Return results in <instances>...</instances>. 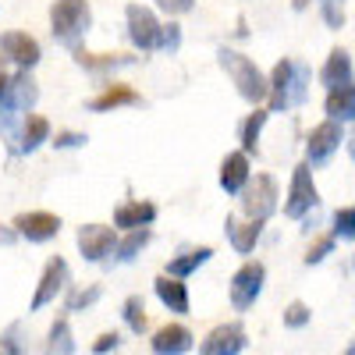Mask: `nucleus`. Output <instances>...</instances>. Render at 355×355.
I'll return each mask as SVG.
<instances>
[{
    "label": "nucleus",
    "mask_w": 355,
    "mask_h": 355,
    "mask_svg": "<svg viewBox=\"0 0 355 355\" xmlns=\"http://www.w3.org/2000/svg\"><path fill=\"white\" fill-rule=\"evenodd\" d=\"M266 96L274 110H291L309 96V68L302 61H277L270 82H266Z\"/></svg>",
    "instance_id": "f257e3e1"
},
{
    "label": "nucleus",
    "mask_w": 355,
    "mask_h": 355,
    "mask_svg": "<svg viewBox=\"0 0 355 355\" xmlns=\"http://www.w3.org/2000/svg\"><path fill=\"white\" fill-rule=\"evenodd\" d=\"M50 25H53V40L64 46H78V40L89 33L93 25V11L85 0H53L50 4Z\"/></svg>",
    "instance_id": "f03ea898"
},
{
    "label": "nucleus",
    "mask_w": 355,
    "mask_h": 355,
    "mask_svg": "<svg viewBox=\"0 0 355 355\" xmlns=\"http://www.w3.org/2000/svg\"><path fill=\"white\" fill-rule=\"evenodd\" d=\"M217 61H220V68L231 75V82H234V89H239L242 100H249V103H263V100H266V78H263V71L256 68V61H249V57L234 53V50H227V46L217 50Z\"/></svg>",
    "instance_id": "7ed1b4c3"
},
{
    "label": "nucleus",
    "mask_w": 355,
    "mask_h": 355,
    "mask_svg": "<svg viewBox=\"0 0 355 355\" xmlns=\"http://www.w3.org/2000/svg\"><path fill=\"white\" fill-rule=\"evenodd\" d=\"M239 196H242V214L249 220H266L277 210V182L270 174L245 178V185L239 189Z\"/></svg>",
    "instance_id": "20e7f679"
},
{
    "label": "nucleus",
    "mask_w": 355,
    "mask_h": 355,
    "mask_svg": "<svg viewBox=\"0 0 355 355\" xmlns=\"http://www.w3.org/2000/svg\"><path fill=\"white\" fill-rule=\"evenodd\" d=\"M316 202H320V192L313 185V171H309V164H299L291 171V189H288V199H284V217L302 220Z\"/></svg>",
    "instance_id": "39448f33"
},
{
    "label": "nucleus",
    "mask_w": 355,
    "mask_h": 355,
    "mask_svg": "<svg viewBox=\"0 0 355 355\" xmlns=\"http://www.w3.org/2000/svg\"><path fill=\"white\" fill-rule=\"evenodd\" d=\"M263 281H266L263 263H245V266H239V274L231 277V306L239 309V313H245L249 306H256L259 291H263Z\"/></svg>",
    "instance_id": "423d86ee"
},
{
    "label": "nucleus",
    "mask_w": 355,
    "mask_h": 355,
    "mask_svg": "<svg viewBox=\"0 0 355 355\" xmlns=\"http://www.w3.org/2000/svg\"><path fill=\"white\" fill-rule=\"evenodd\" d=\"M125 18H128V40L142 53L157 50V43H160V21H157V15L150 8H142V4H128Z\"/></svg>",
    "instance_id": "0eeeda50"
},
{
    "label": "nucleus",
    "mask_w": 355,
    "mask_h": 355,
    "mask_svg": "<svg viewBox=\"0 0 355 355\" xmlns=\"http://www.w3.org/2000/svg\"><path fill=\"white\" fill-rule=\"evenodd\" d=\"M40 100V89L33 82L28 71H18V75H8L4 89H0V107H11V110H33Z\"/></svg>",
    "instance_id": "6e6552de"
},
{
    "label": "nucleus",
    "mask_w": 355,
    "mask_h": 355,
    "mask_svg": "<svg viewBox=\"0 0 355 355\" xmlns=\"http://www.w3.org/2000/svg\"><path fill=\"white\" fill-rule=\"evenodd\" d=\"M245 345H249V338H245L242 323H220V327L206 334V341L199 348H202V355H239V352H245Z\"/></svg>",
    "instance_id": "1a4fd4ad"
},
{
    "label": "nucleus",
    "mask_w": 355,
    "mask_h": 355,
    "mask_svg": "<svg viewBox=\"0 0 355 355\" xmlns=\"http://www.w3.org/2000/svg\"><path fill=\"white\" fill-rule=\"evenodd\" d=\"M57 231H61V217L46 210H28L15 217V234H21L28 242H50Z\"/></svg>",
    "instance_id": "9d476101"
},
{
    "label": "nucleus",
    "mask_w": 355,
    "mask_h": 355,
    "mask_svg": "<svg viewBox=\"0 0 355 355\" xmlns=\"http://www.w3.org/2000/svg\"><path fill=\"white\" fill-rule=\"evenodd\" d=\"M114 242H117V231L107 227V224H85L78 227V249L89 263H100L103 256L114 252Z\"/></svg>",
    "instance_id": "9b49d317"
},
{
    "label": "nucleus",
    "mask_w": 355,
    "mask_h": 355,
    "mask_svg": "<svg viewBox=\"0 0 355 355\" xmlns=\"http://www.w3.org/2000/svg\"><path fill=\"white\" fill-rule=\"evenodd\" d=\"M338 146H341V128H338V121L331 117V121L316 125V128H313V135H309V142H306L309 164H313V167L327 164V160L334 157V150H338Z\"/></svg>",
    "instance_id": "f8f14e48"
},
{
    "label": "nucleus",
    "mask_w": 355,
    "mask_h": 355,
    "mask_svg": "<svg viewBox=\"0 0 355 355\" xmlns=\"http://www.w3.org/2000/svg\"><path fill=\"white\" fill-rule=\"evenodd\" d=\"M0 53L11 57L18 68H36L40 57H43L40 43L28 36V33H4V36H0Z\"/></svg>",
    "instance_id": "ddd939ff"
},
{
    "label": "nucleus",
    "mask_w": 355,
    "mask_h": 355,
    "mask_svg": "<svg viewBox=\"0 0 355 355\" xmlns=\"http://www.w3.org/2000/svg\"><path fill=\"white\" fill-rule=\"evenodd\" d=\"M64 284H68V263H64L61 256H53V259L46 263L43 277H40L36 295H33V309H43L46 302H53V299H57V291H61Z\"/></svg>",
    "instance_id": "4468645a"
},
{
    "label": "nucleus",
    "mask_w": 355,
    "mask_h": 355,
    "mask_svg": "<svg viewBox=\"0 0 355 355\" xmlns=\"http://www.w3.org/2000/svg\"><path fill=\"white\" fill-rule=\"evenodd\" d=\"M150 348L157 355H185L192 348V334H189V327H182V323H167V327H160L153 334Z\"/></svg>",
    "instance_id": "2eb2a0df"
},
{
    "label": "nucleus",
    "mask_w": 355,
    "mask_h": 355,
    "mask_svg": "<svg viewBox=\"0 0 355 355\" xmlns=\"http://www.w3.org/2000/svg\"><path fill=\"white\" fill-rule=\"evenodd\" d=\"M157 220V206L153 202H146V199H135V202H121L114 210V224L117 227H150Z\"/></svg>",
    "instance_id": "dca6fc26"
},
{
    "label": "nucleus",
    "mask_w": 355,
    "mask_h": 355,
    "mask_svg": "<svg viewBox=\"0 0 355 355\" xmlns=\"http://www.w3.org/2000/svg\"><path fill=\"white\" fill-rule=\"evenodd\" d=\"M245 178H249V153H227L220 164V189L227 196H239Z\"/></svg>",
    "instance_id": "f3484780"
},
{
    "label": "nucleus",
    "mask_w": 355,
    "mask_h": 355,
    "mask_svg": "<svg viewBox=\"0 0 355 355\" xmlns=\"http://www.w3.org/2000/svg\"><path fill=\"white\" fill-rule=\"evenodd\" d=\"M153 284H157V299H160L171 313H189V291H185L182 277L164 274V277H157Z\"/></svg>",
    "instance_id": "a211bd4d"
},
{
    "label": "nucleus",
    "mask_w": 355,
    "mask_h": 355,
    "mask_svg": "<svg viewBox=\"0 0 355 355\" xmlns=\"http://www.w3.org/2000/svg\"><path fill=\"white\" fill-rule=\"evenodd\" d=\"M320 82L327 89H338V85H352V53L348 50H334L327 57V64L320 71Z\"/></svg>",
    "instance_id": "6ab92c4d"
},
{
    "label": "nucleus",
    "mask_w": 355,
    "mask_h": 355,
    "mask_svg": "<svg viewBox=\"0 0 355 355\" xmlns=\"http://www.w3.org/2000/svg\"><path fill=\"white\" fill-rule=\"evenodd\" d=\"M224 231H227V239L231 245L239 249V252H252L256 239H259V231H263V220H249V224H239L234 217L224 220Z\"/></svg>",
    "instance_id": "aec40b11"
},
{
    "label": "nucleus",
    "mask_w": 355,
    "mask_h": 355,
    "mask_svg": "<svg viewBox=\"0 0 355 355\" xmlns=\"http://www.w3.org/2000/svg\"><path fill=\"white\" fill-rule=\"evenodd\" d=\"M75 50V61L85 68V71H110V68H121V64H132L128 53H89L82 46H71Z\"/></svg>",
    "instance_id": "412c9836"
},
{
    "label": "nucleus",
    "mask_w": 355,
    "mask_h": 355,
    "mask_svg": "<svg viewBox=\"0 0 355 355\" xmlns=\"http://www.w3.org/2000/svg\"><path fill=\"white\" fill-rule=\"evenodd\" d=\"M46 135H50V121H46V117L28 114L25 125H21V132H18V150H21V153H33L40 142H46Z\"/></svg>",
    "instance_id": "4be33fe9"
},
{
    "label": "nucleus",
    "mask_w": 355,
    "mask_h": 355,
    "mask_svg": "<svg viewBox=\"0 0 355 355\" xmlns=\"http://www.w3.org/2000/svg\"><path fill=\"white\" fill-rule=\"evenodd\" d=\"M327 117H334V121H352L355 117V89L352 85H338L327 93Z\"/></svg>",
    "instance_id": "5701e85b"
},
{
    "label": "nucleus",
    "mask_w": 355,
    "mask_h": 355,
    "mask_svg": "<svg viewBox=\"0 0 355 355\" xmlns=\"http://www.w3.org/2000/svg\"><path fill=\"white\" fill-rule=\"evenodd\" d=\"M214 256V249L210 245H202V249H192V252H185V256H174L171 263H167V274L171 277H189L192 270H199V266Z\"/></svg>",
    "instance_id": "b1692460"
},
{
    "label": "nucleus",
    "mask_w": 355,
    "mask_h": 355,
    "mask_svg": "<svg viewBox=\"0 0 355 355\" xmlns=\"http://www.w3.org/2000/svg\"><path fill=\"white\" fill-rule=\"evenodd\" d=\"M150 239H153V231H150V227H132V234H128L125 242H114L117 259H121V263H132L146 245H150Z\"/></svg>",
    "instance_id": "393cba45"
},
{
    "label": "nucleus",
    "mask_w": 355,
    "mask_h": 355,
    "mask_svg": "<svg viewBox=\"0 0 355 355\" xmlns=\"http://www.w3.org/2000/svg\"><path fill=\"white\" fill-rule=\"evenodd\" d=\"M125 103H139V93L128 89V85H110L89 107H93V110H110V107H125Z\"/></svg>",
    "instance_id": "a878e982"
},
{
    "label": "nucleus",
    "mask_w": 355,
    "mask_h": 355,
    "mask_svg": "<svg viewBox=\"0 0 355 355\" xmlns=\"http://www.w3.org/2000/svg\"><path fill=\"white\" fill-rule=\"evenodd\" d=\"M266 125V110H252L242 125V153H256L259 150V132Z\"/></svg>",
    "instance_id": "bb28decb"
},
{
    "label": "nucleus",
    "mask_w": 355,
    "mask_h": 355,
    "mask_svg": "<svg viewBox=\"0 0 355 355\" xmlns=\"http://www.w3.org/2000/svg\"><path fill=\"white\" fill-rule=\"evenodd\" d=\"M46 352H61V355H71V352H75V341H71V327H68V320H57V323H53L50 341H46Z\"/></svg>",
    "instance_id": "cd10ccee"
},
{
    "label": "nucleus",
    "mask_w": 355,
    "mask_h": 355,
    "mask_svg": "<svg viewBox=\"0 0 355 355\" xmlns=\"http://www.w3.org/2000/svg\"><path fill=\"white\" fill-rule=\"evenodd\" d=\"M125 323L135 334L146 331V302H142V295H128L125 299Z\"/></svg>",
    "instance_id": "c85d7f7f"
},
{
    "label": "nucleus",
    "mask_w": 355,
    "mask_h": 355,
    "mask_svg": "<svg viewBox=\"0 0 355 355\" xmlns=\"http://www.w3.org/2000/svg\"><path fill=\"white\" fill-rule=\"evenodd\" d=\"M334 239H345V242L355 239V210L352 206H341L334 214Z\"/></svg>",
    "instance_id": "c756f323"
},
{
    "label": "nucleus",
    "mask_w": 355,
    "mask_h": 355,
    "mask_svg": "<svg viewBox=\"0 0 355 355\" xmlns=\"http://www.w3.org/2000/svg\"><path fill=\"white\" fill-rule=\"evenodd\" d=\"M178 46H182V25H160V43L157 50H167V53H178Z\"/></svg>",
    "instance_id": "7c9ffc66"
},
{
    "label": "nucleus",
    "mask_w": 355,
    "mask_h": 355,
    "mask_svg": "<svg viewBox=\"0 0 355 355\" xmlns=\"http://www.w3.org/2000/svg\"><path fill=\"white\" fill-rule=\"evenodd\" d=\"M306 323H309V306H306V302H291V306L284 309V327L299 331V327H306Z\"/></svg>",
    "instance_id": "2f4dec72"
},
{
    "label": "nucleus",
    "mask_w": 355,
    "mask_h": 355,
    "mask_svg": "<svg viewBox=\"0 0 355 355\" xmlns=\"http://www.w3.org/2000/svg\"><path fill=\"white\" fill-rule=\"evenodd\" d=\"M320 4H323V21L331 28L345 25V0H320Z\"/></svg>",
    "instance_id": "473e14b6"
},
{
    "label": "nucleus",
    "mask_w": 355,
    "mask_h": 355,
    "mask_svg": "<svg viewBox=\"0 0 355 355\" xmlns=\"http://www.w3.org/2000/svg\"><path fill=\"white\" fill-rule=\"evenodd\" d=\"M100 299V288H89V291H75L71 299H68V313H78V309H85V306H93Z\"/></svg>",
    "instance_id": "72a5a7b5"
},
{
    "label": "nucleus",
    "mask_w": 355,
    "mask_h": 355,
    "mask_svg": "<svg viewBox=\"0 0 355 355\" xmlns=\"http://www.w3.org/2000/svg\"><path fill=\"white\" fill-rule=\"evenodd\" d=\"M117 348H121V334H117V331H107V334H100V338L93 341V352H96V355L117 352Z\"/></svg>",
    "instance_id": "f704fd0d"
},
{
    "label": "nucleus",
    "mask_w": 355,
    "mask_h": 355,
    "mask_svg": "<svg viewBox=\"0 0 355 355\" xmlns=\"http://www.w3.org/2000/svg\"><path fill=\"white\" fill-rule=\"evenodd\" d=\"M331 249H334V234H327V239H320V242H316V245L306 252V263H309V266H313V263H320V259L327 256Z\"/></svg>",
    "instance_id": "c9c22d12"
},
{
    "label": "nucleus",
    "mask_w": 355,
    "mask_h": 355,
    "mask_svg": "<svg viewBox=\"0 0 355 355\" xmlns=\"http://www.w3.org/2000/svg\"><path fill=\"white\" fill-rule=\"evenodd\" d=\"M192 4H196V0H157V8L164 15H189Z\"/></svg>",
    "instance_id": "e433bc0d"
},
{
    "label": "nucleus",
    "mask_w": 355,
    "mask_h": 355,
    "mask_svg": "<svg viewBox=\"0 0 355 355\" xmlns=\"http://www.w3.org/2000/svg\"><path fill=\"white\" fill-rule=\"evenodd\" d=\"M53 146H57V150H75V146H85V135H78V132H61Z\"/></svg>",
    "instance_id": "4c0bfd02"
},
{
    "label": "nucleus",
    "mask_w": 355,
    "mask_h": 355,
    "mask_svg": "<svg viewBox=\"0 0 355 355\" xmlns=\"http://www.w3.org/2000/svg\"><path fill=\"white\" fill-rule=\"evenodd\" d=\"M15 242V231H0V245H11Z\"/></svg>",
    "instance_id": "58836bf2"
},
{
    "label": "nucleus",
    "mask_w": 355,
    "mask_h": 355,
    "mask_svg": "<svg viewBox=\"0 0 355 355\" xmlns=\"http://www.w3.org/2000/svg\"><path fill=\"white\" fill-rule=\"evenodd\" d=\"M291 4H295V11H306V8H309V0H291Z\"/></svg>",
    "instance_id": "ea45409f"
}]
</instances>
